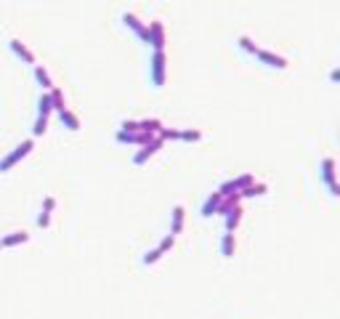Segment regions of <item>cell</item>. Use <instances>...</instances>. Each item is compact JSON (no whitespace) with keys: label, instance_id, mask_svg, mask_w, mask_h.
<instances>
[{"label":"cell","instance_id":"cell-12","mask_svg":"<svg viewBox=\"0 0 340 319\" xmlns=\"http://www.w3.org/2000/svg\"><path fill=\"white\" fill-rule=\"evenodd\" d=\"M183 216H186V210L181 208V205H175L173 210H170V234L175 237V234H181V229H183Z\"/></svg>","mask_w":340,"mask_h":319},{"label":"cell","instance_id":"cell-11","mask_svg":"<svg viewBox=\"0 0 340 319\" xmlns=\"http://www.w3.org/2000/svg\"><path fill=\"white\" fill-rule=\"evenodd\" d=\"M221 199H224V194L213 192V194H210V197L205 199V205H202V210H199V216H202V218L215 216V213H218V205H221Z\"/></svg>","mask_w":340,"mask_h":319},{"label":"cell","instance_id":"cell-18","mask_svg":"<svg viewBox=\"0 0 340 319\" xmlns=\"http://www.w3.org/2000/svg\"><path fill=\"white\" fill-rule=\"evenodd\" d=\"M35 80L40 82V88H43V91H51V88H53V82H51V75L45 72V69H43L40 64H35Z\"/></svg>","mask_w":340,"mask_h":319},{"label":"cell","instance_id":"cell-17","mask_svg":"<svg viewBox=\"0 0 340 319\" xmlns=\"http://www.w3.org/2000/svg\"><path fill=\"white\" fill-rule=\"evenodd\" d=\"M53 112V104H51V93L48 91H43V96L38 99V114L40 117H48Z\"/></svg>","mask_w":340,"mask_h":319},{"label":"cell","instance_id":"cell-23","mask_svg":"<svg viewBox=\"0 0 340 319\" xmlns=\"http://www.w3.org/2000/svg\"><path fill=\"white\" fill-rule=\"evenodd\" d=\"M162 255H165V253H162L160 247H154V250H146V253H144V258H141V264H144V266H151V264H157Z\"/></svg>","mask_w":340,"mask_h":319},{"label":"cell","instance_id":"cell-3","mask_svg":"<svg viewBox=\"0 0 340 319\" xmlns=\"http://www.w3.org/2000/svg\"><path fill=\"white\" fill-rule=\"evenodd\" d=\"M322 181L327 184V189H330L332 197H340V186L335 181V160L332 157H324L322 160Z\"/></svg>","mask_w":340,"mask_h":319},{"label":"cell","instance_id":"cell-25","mask_svg":"<svg viewBox=\"0 0 340 319\" xmlns=\"http://www.w3.org/2000/svg\"><path fill=\"white\" fill-rule=\"evenodd\" d=\"M234 192H239V189H237V181H234V179H231V181H224V184L218 186V194H224V197H226V194H234Z\"/></svg>","mask_w":340,"mask_h":319},{"label":"cell","instance_id":"cell-10","mask_svg":"<svg viewBox=\"0 0 340 319\" xmlns=\"http://www.w3.org/2000/svg\"><path fill=\"white\" fill-rule=\"evenodd\" d=\"M53 208H56V199L53 197H45L43 199V213L38 216V226L40 229H48L51 226V213H53Z\"/></svg>","mask_w":340,"mask_h":319},{"label":"cell","instance_id":"cell-8","mask_svg":"<svg viewBox=\"0 0 340 319\" xmlns=\"http://www.w3.org/2000/svg\"><path fill=\"white\" fill-rule=\"evenodd\" d=\"M160 147H162V138H160V136H154V138L149 141V144H144V147L133 155V165H144V162H146L151 155H154V152H157Z\"/></svg>","mask_w":340,"mask_h":319},{"label":"cell","instance_id":"cell-28","mask_svg":"<svg viewBox=\"0 0 340 319\" xmlns=\"http://www.w3.org/2000/svg\"><path fill=\"white\" fill-rule=\"evenodd\" d=\"M340 80V72H337V69H332V72H330V82H337Z\"/></svg>","mask_w":340,"mask_h":319},{"label":"cell","instance_id":"cell-26","mask_svg":"<svg viewBox=\"0 0 340 319\" xmlns=\"http://www.w3.org/2000/svg\"><path fill=\"white\" fill-rule=\"evenodd\" d=\"M234 181H237V189H244V186H250L255 181V176L253 173H244V176H239V179H234Z\"/></svg>","mask_w":340,"mask_h":319},{"label":"cell","instance_id":"cell-21","mask_svg":"<svg viewBox=\"0 0 340 319\" xmlns=\"http://www.w3.org/2000/svg\"><path fill=\"white\" fill-rule=\"evenodd\" d=\"M48 93H51V104H53V112H61V109H67V106H64V93H61V91H58V88H51Z\"/></svg>","mask_w":340,"mask_h":319},{"label":"cell","instance_id":"cell-20","mask_svg":"<svg viewBox=\"0 0 340 319\" xmlns=\"http://www.w3.org/2000/svg\"><path fill=\"white\" fill-rule=\"evenodd\" d=\"M138 131H146V133H160L162 131V120H154V117H151V120H138Z\"/></svg>","mask_w":340,"mask_h":319},{"label":"cell","instance_id":"cell-1","mask_svg":"<svg viewBox=\"0 0 340 319\" xmlns=\"http://www.w3.org/2000/svg\"><path fill=\"white\" fill-rule=\"evenodd\" d=\"M32 149H35V141H32V138L21 141V144H19V147H16L14 152H11V155H6L3 160H0V173H8V170L14 168L16 162H21V160H24V157L29 155Z\"/></svg>","mask_w":340,"mask_h":319},{"label":"cell","instance_id":"cell-6","mask_svg":"<svg viewBox=\"0 0 340 319\" xmlns=\"http://www.w3.org/2000/svg\"><path fill=\"white\" fill-rule=\"evenodd\" d=\"M255 59H258L261 64L271 67V69H287V67H290V64H287V59H285V56H279V53H274V51H258Z\"/></svg>","mask_w":340,"mask_h":319},{"label":"cell","instance_id":"cell-2","mask_svg":"<svg viewBox=\"0 0 340 319\" xmlns=\"http://www.w3.org/2000/svg\"><path fill=\"white\" fill-rule=\"evenodd\" d=\"M165 69H168L165 51H154V56H151V85L154 88L165 85Z\"/></svg>","mask_w":340,"mask_h":319},{"label":"cell","instance_id":"cell-4","mask_svg":"<svg viewBox=\"0 0 340 319\" xmlns=\"http://www.w3.org/2000/svg\"><path fill=\"white\" fill-rule=\"evenodd\" d=\"M160 138L162 141H170V138H178V141H202V131L197 128H186V131H173V128H162L160 131Z\"/></svg>","mask_w":340,"mask_h":319},{"label":"cell","instance_id":"cell-16","mask_svg":"<svg viewBox=\"0 0 340 319\" xmlns=\"http://www.w3.org/2000/svg\"><path fill=\"white\" fill-rule=\"evenodd\" d=\"M268 192V186L266 184H250V186H244V189H239V197L244 199V197H261V194H266Z\"/></svg>","mask_w":340,"mask_h":319},{"label":"cell","instance_id":"cell-13","mask_svg":"<svg viewBox=\"0 0 340 319\" xmlns=\"http://www.w3.org/2000/svg\"><path fill=\"white\" fill-rule=\"evenodd\" d=\"M27 240H29L27 231H11V234H6V237L0 240V247H16V245H24Z\"/></svg>","mask_w":340,"mask_h":319},{"label":"cell","instance_id":"cell-24","mask_svg":"<svg viewBox=\"0 0 340 319\" xmlns=\"http://www.w3.org/2000/svg\"><path fill=\"white\" fill-rule=\"evenodd\" d=\"M45 131H48V117H40V114H38V120H35V128H32V136H43Z\"/></svg>","mask_w":340,"mask_h":319},{"label":"cell","instance_id":"cell-5","mask_svg":"<svg viewBox=\"0 0 340 319\" xmlns=\"http://www.w3.org/2000/svg\"><path fill=\"white\" fill-rule=\"evenodd\" d=\"M122 24H125L128 30H133V32L138 35V38H141V40L149 45V27H146L144 21L136 16V14H122Z\"/></svg>","mask_w":340,"mask_h":319},{"label":"cell","instance_id":"cell-14","mask_svg":"<svg viewBox=\"0 0 340 319\" xmlns=\"http://www.w3.org/2000/svg\"><path fill=\"white\" fill-rule=\"evenodd\" d=\"M58 120H61V125L69 128V131H80V120H77V114H75V112L61 109V112H58Z\"/></svg>","mask_w":340,"mask_h":319},{"label":"cell","instance_id":"cell-7","mask_svg":"<svg viewBox=\"0 0 340 319\" xmlns=\"http://www.w3.org/2000/svg\"><path fill=\"white\" fill-rule=\"evenodd\" d=\"M149 45L154 51H165V27H162V21L149 24Z\"/></svg>","mask_w":340,"mask_h":319},{"label":"cell","instance_id":"cell-22","mask_svg":"<svg viewBox=\"0 0 340 319\" xmlns=\"http://www.w3.org/2000/svg\"><path fill=\"white\" fill-rule=\"evenodd\" d=\"M237 45H239V48H242L244 53H250V56H255L258 51H261V48H258V45H255V43H253V40L248 38V35H242V38L237 40Z\"/></svg>","mask_w":340,"mask_h":319},{"label":"cell","instance_id":"cell-9","mask_svg":"<svg viewBox=\"0 0 340 319\" xmlns=\"http://www.w3.org/2000/svg\"><path fill=\"white\" fill-rule=\"evenodd\" d=\"M8 48H11V53H14L16 59H21V62H27V64H35V53L27 48L24 43H21L19 38H11L8 40Z\"/></svg>","mask_w":340,"mask_h":319},{"label":"cell","instance_id":"cell-27","mask_svg":"<svg viewBox=\"0 0 340 319\" xmlns=\"http://www.w3.org/2000/svg\"><path fill=\"white\" fill-rule=\"evenodd\" d=\"M173 245H175V237H173V234H168V237H165V240L160 242V250H162V253H168V250H170Z\"/></svg>","mask_w":340,"mask_h":319},{"label":"cell","instance_id":"cell-15","mask_svg":"<svg viewBox=\"0 0 340 319\" xmlns=\"http://www.w3.org/2000/svg\"><path fill=\"white\" fill-rule=\"evenodd\" d=\"M224 218H226V231H234V229L239 226V221H242V208H239V205H234Z\"/></svg>","mask_w":340,"mask_h":319},{"label":"cell","instance_id":"cell-19","mask_svg":"<svg viewBox=\"0 0 340 319\" xmlns=\"http://www.w3.org/2000/svg\"><path fill=\"white\" fill-rule=\"evenodd\" d=\"M221 255L224 258L234 255V231H226L224 237H221Z\"/></svg>","mask_w":340,"mask_h":319}]
</instances>
